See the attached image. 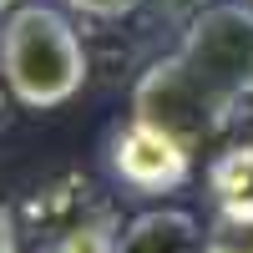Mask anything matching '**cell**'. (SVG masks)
Instances as JSON below:
<instances>
[{
	"mask_svg": "<svg viewBox=\"0 0 253 253\" xmlns=\"http://www.w3.org/2000/svg\"><path fill=\"white\" fill-rule=\"evenodd\" d=\"M61 5L76 10V15H86V20H122V15L142 10L147 0H61Z\"/></svg>",
	"mask_w": 253,
	"mask_h": 253,
	"instance_id": "obj_10",
	"label": "cell"
},
{
	"mask_svg": "<svg viewBox=\"0 0 253 253\" xmlns=\"http://www.w3.org/2000/svg\"><path fill=\"white\" fill-rule=\"evenodd\" d=\"M182 61L233 107L253 96V0H208L182 31Z\"/></svg>",
	"mask_w": 253,
	"mask_h": 253,
	"instance_id": "obj_3",
	"label": "cell"
},
{
	"mask_svg": "<svg viewBox=\"0 0 253 253\" xmlns=\"http://www.w3.org/2000/svg\"><path fill=\"white\" fill-rule=\"evenodd\" d=\"M81 31L56 5H15L0 26V81L26 112H56L86 86Z\"/></svg>",
	"mask_w": 253,
	"mask_h": 253,
	"instance_id": "obj_1",
	"label": "cell"
},
{
	"mask_svg": "<svg viewBox=\"0 0 253 253\" xmlns=\"http://www.w3.org/2000/svg\"><path fill=\"white\" fill-rule=\"evenodd\" d=\"M208 253H253V208L213 203V218H208Z\"/></svg>",
	"mask_w": 253,
	"mask_h": 253,
	"instance_id": "obj_9",
	"label": "cell"
},
{
	"mask_svg": "<svg viewBox=\"0 0 253 253\" xmlns=\"http://www.w3.org/2000/svg\"><path fill=\"white\" fill-rule=\"evenodd\" d=\"M117 253H208V228L187 208H147L122 223Z\"/></svg>",
	"mask_w": 253,
	"mask_h": 253,
	"instance_id": "obj_5",
	"label": "cell"
},
{
	"mask_svg": "<svg viewBox=\"0 0 253 253\" xmlns=\"http://www.w3.org/2000/svg\"><path fill=\"white\" fill-rule=\"evenodd\" d=\"M5 96H10V91H5V81H0V107H5Z\"/></svg>",
	"mask_w": 253,
	"mask_h": 253,
	"instance_id": "obj_13",
	"label": "cell"
},
{
	"mask_svg": "<svg viewBox=\"0 0 253 253\" xmlns=\"http://www.w3.org/2000/svg\"><path fill=\"white\" fill-rule=\"evenodd\" d=\"M96 208H107L96 193H91V182L86 177H76V172H66V177H56V182H46L41 193L31 198V223H36V238L46 243V238H56V233H66L71 223H81V218H91Z\"/></svg>",
	"mask_w": 253,
	"mask_h": 253,
	"instance_id": "obj_6",
	"label": "cell"
},
{
	"mask_svg": "<svg viewBox=\"0 0 253 253\" xmlns=\"http://www.w3.org/2000/svg\"><path fill=\"white\" fill-rule=\"evenodd\" d=\"M15 5H20V0H0V10H15Z\"/></svg>",
	"mask_w": 253,
	"mask_h": 253,
	"instance_id": "obj_12",
	"label": "cell"
},
{
	"mask_svg": "<svg viewBox=\"0 0 253 253\" xmlns=\"http://www.w3.org/2000/svg\"><path fill=\"white\" fill-rule=\"evenodd\" d=\"M0 253H20V228L10 208H0Z\"/></svg>",
	"mask_w": 253,
	"mask_h": 253,
	"instance_id": "obj_11",
	"label": "cell"
},
{
	"mask_svg": "<svg viewBox=\"0 0 253 253\" xmlns=\"http://www.w3.org/2000/svg\"><path fill=\"white\" fill-rule=\"evenodd\" d=\"M208 203H233V208H253V142H233L208 162L203 172Z\"/></svg>",
	"mask_w": 253,
	"mask_h": 253,
	"instance_id": "obj_7",
	"label": "cell"
},
{
	"mask_svg": "<svg viewBox=\"0 0 253 253\" xmlns=\"http://www.w3.org/2000/svg\"><path fill=\"white\" fill-rule=\"evenodd\" d=\"M132 117L152 122L167 137H177L187 152H203V147H213L228 126H233L238 107L208 86V81L182 61V51H172V56H157L152 66L137 76Z\"/></svg>",
	"mask_w": 253,
	"mask_h": 253,
	"instance_id": "obj_2",
	"label": "cell"
},
{
	"mask_svg": "<svg viewBox=\"0 0 253 253\" xmlns=\"http://www.w3.org/2000/svg\"><path fill=\"white\" fill-rule=\"evenodd\" d=\"M107 167L132 198H167L193 182V152L142 117H126L122 126H112Z\"/></svg>",
	"mask_w": 253,
	"mask_h": 253,
	"instance_id": "obj_4",
	"label": "cell"
},
{
	"mask_svg": "<svg viewBox=\"0 0 253 253\" xmlns=\"http://www.w3.org/2000/svg\"><path fill=\"white\" fill-rule=\"evenodd\" d=\"M117 243H122V218H117V208L107 203V208H96L91 218L71 223L66 233L46 238L41 253H117Z\"/></svg>",
	"mask_w": 253,
	"mask_h": 253,
	"instance_id": "obj_8",
	"label": "cell"
}]
</instances>
